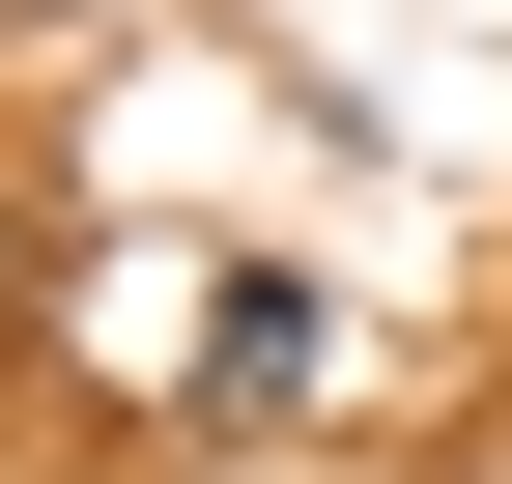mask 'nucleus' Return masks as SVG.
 Listing matches in <instances>:
<instances>
[{
  "label": "nucleus",
  "mask_w": 512,
  "mask_h": 484,
  "mask_svg": "<svg viewBox=\"0 0 512 484\" xmlns=\"http://www.w3.org/2000/svg\"><path fill=\"white\" fill-rule=\"evenodd\" d=\"M313 342H342V314H313L285 257H228V285H200V428H256V399H313Z\"/></svg>",
  "instance_id": "1"
}]
</instances>
